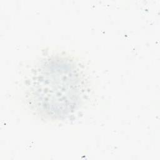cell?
Returning a JSON list of instances; mask_svg holds the SVG:
<instances>
[{
  "label": "cell",
  "mask_w": 160,
  "mask_h": 160,
  "mask_svg": "<svg viewBox=\"0 0 160 160\" xmlns=\"http://www.w3.org/2000/svg\"><path fill=\"white\" fill-rule=\"evenodd\" d=\"M27 91L29 104L38 114L48 119H62L81 104L86 93L85 77L74 60L52 56L36 66Z\"/></svg>",
  "instance_id": "obj_1"
}]
</instances>
